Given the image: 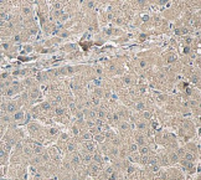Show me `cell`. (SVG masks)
<instances>
[{
  "instance_id": "3",
  "label": "cell",
  "mask_w": 201,
  "mask_h": 180,
  "mask_svg": "<svg viewBox=\"0 0 201 180\" xmlns=\"http://www.w3.org/2000/svg\"><path fill=\"white\" fill-rule=\"evenodd\" d=\"M23 87H26V88H32L34 86H35V81L32 79V78H25L24 81H23Z\"/></svg>"
},
{
  "instance_id": "15",
  "label": "cell",
  "mask_w": 201,
  "mask_h": 180,
  "mask_svg": "<svg viewBox=\"0 0 201 180\" xmlns=\"http://www.w3.org/2000/svg\"><path fill=\"white\" fill-rule=\"evenodd\" d=\"M119 128H121V131L127 132V131L129 129V126H128V123H127V122H122V123L119 124Z\"/></svg>"
},
{
  "instance_id": "19",
  "label": "cell",
  "mask_w": 201,
  "mask_h": 180,
  "mask_svg": "<svg viewBox=\"0 0 201 180\" xmlns=\"http://www.w3.org/2000/svg\"><path fill=\"white\" fill-rule=\"evenodd\" d=\"M139 153H140L142 155H144V154L147 155V154L149 153V148H148V147H142V148H140V152H139Z\"/></svg>"
},
{
  "instance_id": "11",
  "label": "cell",
  "mask_w": 201,
  "mask_h": 180,
  "mask_svg": "<svg viewBox=\"0 0 201 180\" xmlns=\"http://www.w3.org/2000/svg\"><path fill=\"white\" fill-rule=\"evenodd\" d=\"M94 139H96V142L97 143H103L105 142V139H106V137L105 135H102V134H94V137H93Z\"/></svg>"
},
{
  "instance_id": "20",
  "label": "cell",
  "mask_w": 201,
  "mask_h": 180,
  "mask_svg": "<svg viewBox=\"0 0 201 180\" xmlns=\"http://www.w3.org/2000/svg\"><path fill=\"white\" fill-rule=\"evenodd\" d=\"M91 138H92V133H88V132L84 133V134L82 135V139H83V140H89Z\"/></svg>"
},
{
  "instance_id": "35",
  "label": "cell",
  "mask_w": 201,
  "mask_h": 180,
  "mask_svg": "<svg viewBox=\"0 0 201 180\" xmlns=\"http://www.w3.org/2000/svg\"><path fill=\"white\" fill-rule=\"evenodd\" d=\"M26 2H29V3H30V4H32V3H34V2H35V0H26Z\"/></svg>"
},
{
  "instance_id": "4",
  "label": "cell",
  "mask_w": 201,
  "mask_h": 180,
  "mask_svg": "<svg viewBox=\"0 0 201 180\" xmlns=\"http://www.w3.org/2000/svg\"><path fill=\"white\" fill-rule=\"evenodd\" d=\"M13 118H14V121H16V122L23 121V119H25V113H24L23 111H16V112L13 114Z\"/></svg>"
},
{
  "instance_id": "9",
  "label": "cell",
  "mask_w": 201,
  "mask_h": 180,
  "mask_svg": "<svg viewBox=\"0 0 201 180\" xmlns=\"http://www.w3.org/2000/svg\"><path fill=\"white\" fill-rule=\"evenodd\" d=\"M145 140V138H144V135H142V134H138V135H135V143L138 144V145H144V142Z\"/></svg>"
},
{
  "instance_id": "29",
  "label": "cell",
  "mask_w": 201,
  "mask_h": 180,
  "mask_svg": "<svg viewBox=\"0 0 201 180\" xmlns=\"http://www.w3.org/2000/svg\"><path fill=\"white\" fill-rule=\"evenodd\" d=\"M143 116H144V118H145V119H150V117H152V114H150L149 112H144V114H143Z\"/></svg>"
},
{
  "instance_id": "14",
  "label": "cell",
  "mask_w": 201,
  "mask_h": 180,
  "mask_svg": "<svg viewBox=\"0 0 201 180\" xmlns=\"http://www.w3.org/2000/svg\"><path fill=\"white\" fill-rule=\"evenodd\" d=\"M138 149H139V145L137 143H133V144L129 145V152L130 153H135V152H138Z\"/></svg>"
},
{
  "instance_id": "33",
  "label": "cell",
  "mask_w": 201,
  "mask_h": 180,
  "mask_svg": "<svg viewBox=\"0 0 201 180\" xmlns=\"http://www.w3.org/2000/svg\"><path fill=\"white\" fill-rule=\"evenodd\" d=\"M138 128H139V129L145 128V123H139V124H138Z\"/></svg>"
},
{
  "instance_id": "10",
  "label": "cell",
  "mask_w": 201,
  "mask_h": 180,
  "mask_svg": "<svg viewBox=\"0 0 201 180\" xmlns=\"http://www.w3.org/2000/svg\"><path fill=\"white\" fill-rule=\"evenodd\" d=\"M21 13H23V15L29 16V15L31 14V8H30L29 5H24V6L21 8Z\"/></svg>"
},
{
  "instance_id": "26",
  "label": "cell",
  "mask_w": 201,
  "mask_h": 180,
  "mask_svg": "<svg viewBox=\"0 0 201 180\" xmlns=\"http://www.w3.org/2000/svg\"><path fill=\"white\" fill-rule=\"evenodd\" d=\"M60 138H61V140H67V139H68V135H67L66 133H61Z\"/></svg>"
},
{
  "instance_id": "30",
  "label": "cell",
  "mask_w": 201,
  "mask_h": 180,
  "mask_svg": "<svg viewBox=\"0 0 201 180\" xmlns=\"http://www.w3.org/2000/svg\"><path fill=\"white\" fill-rule=\"evenodd\" d=\"M143 108H144V105H143V103H138V105H137V109H138V111H142Z\"/></svg>"
},
{
  "instance_id": "28",
  "label": "cell",
  "mask_w": 201,
  "mask_h": 180,
  "mask_svg": "<svg viewBox=\"0 0 201 180\" xmlns=\"http://www.w3.org/2000/svg\"><path fill=\"white\" fill-rule=\"evenodd\" d=\"M158 2H159L160 5H165V4H168L170 2V0H158Z\"/></svg>"
},
{
  "instance_id": "1",
  "label": "cell",
  "mask_w": 201,
  "mask_h": 180,
  "mask_svg": "<svg viewBox=\"0 0 201 180\" xmlns=\"http://www.w3.org/2000/svg\"><path fill=\"white\" fill-rule=\"evenodd\" d=\"M28 96H29V100L36 101V100L40 97V89H39V88H35V87L30 88V91L28 92Z\"/></svg>"
},
{
  "instance_id": "23",
  "label": "cell",
  "mask_w": 201,
  "mask_h": 180,
  "mask_svg": "<svg viewBox=\"0 0 201 180\" xmlns=\"http://www.w3.org/2000/svg\"><path fill=\"white\" fill-rule=\"evenodd\" d=\"M123 82H124V84H130L132 83V78L129 76H127V77L123 78Z\"/></svg>"
},
{
  "instance_id": "18",
  "label": "cell",
  "mask_w": 201,
  "mask_h": 180,
  "mask_svg": "<svg viewBox=\"0 0 201 180\" xmlns=\"http://www.w3.org/2000/svg\"><path fill=\"white\" fill-rule=\"evenodd\" d=\"M49 134L50 135H56V134H58V129L57 128H50L49 129Z\"/></svg>"
},
{
  "instance_id": "21",
  "label": "cell",
  "mask_w": 201,
  "mask_h": 180,
  "mask_svg": "<svg viewBox=\"0 0 201 180\" xmlns=\"http://www.w3.org/2000/svg\"><path fill=\"white\" fill-rule=\"evenodd\" d=\"M32 50H34V47L30 46V45H25L24 46V52H31Z\"/></svg>"
},
{
  "instance_id": "12",
  "label": "cell",
  "mask_w": 201,
  "mask_h": 180,
  "mask_svg": "<svg viewBox=\"0 0 201 180\" xmlns=\"http://www.w3.org/2000/svg\"><path fill=\"white\" fill-rule=\"evenodd\" d=\"M40 107H41L42 111H50V109H51V103H49V102H42V103L40 105Z\"/></svg>"
},
{
  "instance_id": "27",
  "label": "cell",
  "mask_w": 201,
  "mask_h": 180,
  "mask_svg": "<svg viewBox=\"0 0 201 180\" xmlns=\"http://www.w3.org/2000/svg\"><path fill=\"white\" fill-rule=\"evenodd\" d=\"M184 54H185V55H189V54H190V47H189V45H186V46L184 47Z\"/></svg>"
},
{
  "instance_id": "13",
  "label": "cell",
  "mask_w": 201,
  "mask_h": 180,
  "mask_svg": "<svg viewBox=\"0 0 201 180\" xmlns=\"http://www.w3.org/2000/svg\"><path fill=\"white\" fill-rule=\"evenodd\" d=\"M71 163H72L73 165H78V164L81 163V156H79L78 154H76V155H73V158H72V160H71Z\"/></svg>"
},
{
  "instance_id": "16",
  "label": "cell",
  "mask_w": 201,
  "mask_h": 180,
  "mask_svg": "<svg viewBox=\"0 0 201 180\" xmlns=\"http://www.w3.org/2000/svg\"><path fill=\"white\" fill-rule=\"evenodd\" d=\"M75 150H76V144L68 143V144H67V152H68V153H73Z\"/></svg>"
},
{
  "instance_id": "22",
  "label": "cell",
  "mask_w": 201,
  "mask_h": 180,
  "mask_svg": "<svg viewBox=\"0 0 201 180\" xmlns=\"http://www.w3.org/2000/svg\"><path fill=\"white\" fill-rule=\"evenodd\" d=\"M52 8H53V10H61V3H53V5H52Z\"/></svg>"
},
{
  "instance_id": "32",
  "label": "cell",
  "mask_w": 201,
  "mask_h": 180,
  "mask_svg": "<svg viewBox=\"0 0 201 180\" xmlns=\"http://www.w3.org/2000/svg\"><path fill=\"white\" fill-rule=\"evenodd\" d=\"M92 103H93V105H99V100H98V98H93V100H92Z\"/></svg>"
},
{
  "instance_id": "25",
  "label": "cell",
  "mask_w": 201,
  "mask_h": 180,
  "mask_svg": "<svg viewBox=\"0 0 201 180\" xmlns=\"http://www.w3.org/2000/svg\"><path fill=\"white\" fill-rule=\"evenodd\" d=\"M191 82L192 83H199V75L197 76H192L191 77Z\"/></svg>"
},
{
  "instance_id": "7",
  "label": "cell",
  "mask_w": 201,
  "mask_h": 180,
  "mask_svg": "<svg viewBox=\"0 0 201 180\" xmlns=\"http://www.w3.org/2000/svg\"><path fill=\"white\" fill-rule=\"evenodd\" d=\"M89 170H91V174L94 176V175H97L98 173H99V170H101V168H99V165L98 164H92L91 166H89Z\"/></svg>"
},
{
  "instance_id": "34",
  "label": "cell",
  "mask_w": 201,
  "mask_h": 180,
  "mask_svg": "<svg viewBox=\"0 0 201 180\" xmlns=\"http://www.w3.org/2000/svg\"><path fill=\"white\" fill-rule=\"evenodd\" d=\"M57 2H58V3H61V4H63V3H66V2H67V0H57Z\"/></svg>"
},
{
  "instance_id": "24",
  "label": "cell",
  "mask_w": 201,
  "mask_h": 180,
  "mask_svg": "<svg viewBox=\"0 0 201 180\" xmlns=\"http://www.w3.org/2000/svg\"><path fill=\"white\" fill-rule=\"evenodd\" d=\"M174 61H176V56H175V55H171V56L168 57V62H169V63H173Z\"/></svg>"
},
{
  "instance_id": "6",
  "label": "cell",
  "mask_w": 201,
  "mask_h": 180,
  "mask_svg": "<svg viewBox=\"0 0 201 180\" xmlns=\"http://www.w3.org/2000/svg\"><path fill=\"white\" fill-rule=\"evenodd\" d=\"M84 148H86L87 153H93V152L96 150V147H94L93 143H91L89 140H86V143H84Z\"/></svg>"
},
{
  "instance_id": "17",
  "label": "cell",
  "mask_w": 201,
  "mask_h": 180,
  "mask_svg": "<svg viewBox=\"0 0 201 180\" xmlns=\"http://www.w3.org/2000/svg\"><path fill=\"white\" fill-rule=\"evenodd\" d=\"M55 114H56V116H63V114H65V109L61 108V107H57V108L55 109Z\"/></svg>"
},
{
  "instance_id": "5",
  "label": "cell",
  "mask_w": 201,
  "mask_h": 180,
  "mask_svg": "<svg viewBox=\"0 0 201 180\" xmlns=\"http://www.w3.org/2000/svg\"><path fill=\"white\" fill-rule=\"evenodd\" d=\"M168 159H169V161H170V163L175 164V163H179V160H180V156L177 155V153L173 152V153H170V154H169Z\"/></svg>"
},
{
  "instance_id": "8",
  "label": "cell",
  "mask_w": 201,
  "mask_h": 180,
  "mask_svg": "<svg viewBox=\"0 0 201 180\" xmlns=\"http://www.w3.org/2000/svg\"><path fill=\"white\" fill-rule=\"evenodd\" d=\"M81 160H82L83 163H86V164H88V163H91V160H92V155H91L89 153H86V154H82V155H81Z\"/></svg>"
},
{
  "instance_id": "31",
  "label": "cell",
  "mask_w": 201,
  "mask_h": 180,
  "mask_svg": "<svg viewBox=\"0 0 201 180\" xmlns=\"http://www.w3.org/2000/svg\"><path fill=\"white\" fill-rule=\"evenodd\" d=\"M72 133H73V134H78V133H79V132H78V128H77V127H73V128H72Z\"/></svg>"
},
{
  "instance_id": "2",
  "label": "cell",
  "mask_w": 201,
  "mask_h": 180,
  "mask_svg": "<svg viewBox=\"0 0 201 180\" xmlns=\"http://www.w3.org/2000/svg\"><path fill=\"white\" fill-rule=\"evenodd\" d=\"M181 159L187 160V161H192V163H195L196 156H195V154H192V153H190V152H185V153H184V155L181 156Z\"/></svg>"
}]
</instances>
